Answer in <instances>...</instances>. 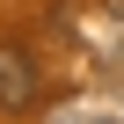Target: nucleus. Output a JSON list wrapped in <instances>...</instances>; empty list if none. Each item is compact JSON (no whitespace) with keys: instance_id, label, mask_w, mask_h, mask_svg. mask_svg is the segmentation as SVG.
I'll use <instances>...</instances> for the list:
<instances>
[{"instance_id":"obj_1","label":"nucleus","mask_w":124,"mask_h":124,"mask_svg":"<svg viewBox=\"0 0 124 124\" xmlns=\"http://www.w3.org/2000/svg\"><path fill=\"white\" fill-rule=\"evenodd\" d=\"M29 102H37V66H29V51L0 44V109H29Z\"/></svg>"}]
</instances>
